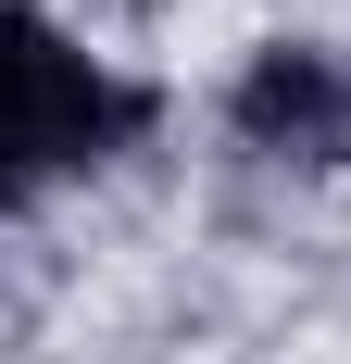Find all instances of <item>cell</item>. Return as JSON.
I'll return each mask as SVG.
<instances>
[{
    "label": "cell",
    "mask_w": 351,
    "mask_h": 364,
    "mask_svg": "<svg viewBox=\"0 0 351 364\" xmlns=\"http://www.w3.org/2000/svg\"><path fill=\"white\" fill-rule=\"evenodd\" d=\"M239 139L276 164H351V63L326 50H264L239 75Z\"/></svg>",
    "instance_id": "obj_2"
},
{
    "label": "cell",
    "mask_w": 351,
    "mask_h": 364,
    "mask_svg": "<svg viewBox=\"0 0 351 364\" xmlns=\"http://www.w3.org/2000/svg\"><path fill=\"white\" fill-rule=\"evenodd\" d=\"M139 126H151V88L101 75L38 0H0V214H26L63 176L113 164Z\"/></svg>",
    "instance_id": "obj_1"
}]
</instances>
